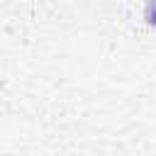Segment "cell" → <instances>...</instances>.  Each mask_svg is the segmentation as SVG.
<instances>
[{"label": "cell", "mask_w": 156, "mask_h": 156, "mask_svg": "<svg viewBox=\"0 0 156 156\" xmlns=\"http://www.w3.org/2000/svg\"><path fill=\"white\" fill-rule=\"evenodd\" d=\"M144 17L151 29H156V0H144Z\"/></svg>", "instance_id": "obj_1"}]
</instances>
